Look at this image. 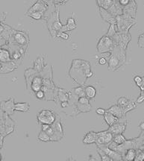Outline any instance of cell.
Masks as SVG:
<instances>
[{
  "label": "cell",
  "mask_w": 144,
  "mask_h": 161,
  "mask_svg": "<svg viewBox=\"0 0 144 161\" xmlns=\"http://www.w3.org/2000/svg\"><path fill=\"white\" fill-rule=\"evenodd\" d=\"M119 2H120V5L121 6H126L127 5H128V3L130 2L128 1V0H120V1H119Z\"/></svg>",
  "instance_id": "45"
},
{
  "label": "cell",
  "mask_w": 144,
  "mask_h": 161,
  "mask_svg": "<svg viewBox=\"0 0 144 161\" xmlns=\"http://www.w3.org/2000/svg\"><path fill=\"white\" fill-rule=\"evenodd\" d=\"M1 109L4 111L5 113H7L8 115L11 116L14 113L15 111V103H14V99L13 98H10L7 101H1L0 104Z\"/></svg>",
  "instance_id": "11"
},
{
  "label": "cell",
  "mask_w": 144,
  "mask_h": 161,
  "mask_svg": "<svg viewBox=\"0 0 144 161\" xmlns=\"http://www.w3.org/2000/svg\"><path fill=\"white\" fill-rule=\"evenodd\" d=\"M1 158H2V157H1V154H0V161H1Z\"/></svg>",
  "instance_id": "50"
},
{
  "label": "cell",
  "mask_w": 144,
  "mask_h": 161,
  "mask_svg": "<svg viewBox=\"0 0 144 161\" xmlns=\"http://www.w3.org/2000/svg\"><path fill=\"white\" fill-rule=\"evenodd\" d=\"M34 96H36V98L39 100H42V99H45V93L42 90H39V91L36 92L34 93Z\"/></svg>",
  "instance_id": "38"
},
{
  "label": "cell",
  "mask_w": 144,
  "mask_h": 161,
  "mask_svg": "<svg viewBox=\"0 0 144 161\" xmlns=\"http://www.w3.org/2000/svg\"><path fill=\"white\" fill-rule=\"evenodd\" d=\"M97 134L94 131H90L84 135L83 142L84 144H92L97 142Z\"/></svg>",
  "instance_id": "25"
},
{
  "label": "cell",
  "mask_w": 144,
  "mask_h": 161,
  "mask_svg": "<svg viewBox=\"0 0 144 161\" xmlns=\"http://www.w3.org/2000/svg\"><path fill=\"white\" fill-rule=\"evenodd\" d=\"M37 75H40V73L36 71L34 68H28L25 70V78H26L27 90H30L31 82L34 77H36Z\"/></svg>",
  "instance_id": "13"
},
{
  "label": "cell",
  "mask_w": 144,
  "mask_h": 161,
  "mask_svg": "<svg viewBox=\"0 0 144 161\" xmlns=\"http://www.w3.org/2000/svg\"><path fill=\"white\" fill-rule=\"evenodd\" d=\"M139 128L142 130V131H144V122H142L139 125Z\"/></svg>",
  "instance_id": "48"
},
{
  "label": "cell",
  "mask_w": 144,
  "mask_h": 161,
  "mask_svg": "<svg viewBox=\"0 0 144 161\" xmlns=\"http://www.w3.org/2000/svg\"><path fill=\"white\" fill-rule=\"evenodd\" d=\"M50 2L48 1H43V0H39V1L35 2L34 5L31 6V8L28 10L26 14H29V13L32 12H40L45 14L46 16V22L48 19L47 12L49 11V8L50 7L49 5Z\"/></svg>",
  "instance_id": "7"
},
{
  "label": "cell",
  "mask_w": 144,
  "mask_h": 161,
  "mask_svg": "<svg viewBox=\"0 0 144 161\" xmlns=\"http://www.w3.org/2000/svg\"><path fill=\"white\" fill-rule=\"evenodd\" d=\"M42 87H43V78H41L40 75H37L36 77H34L32 82H31L30 90L31 91H32V93H35L36 92L40 90L41 89H42Z\"/></svg>",
  "instance_id": "20"
},
{
  "label": "cell",
  "mask_w": 144,
  "mask_h": 161,
  "mask_svg": "<svg viewBox=\"0 0 144 161\" xmlns=\"http://www.w3.org/2000/svg\"><path fill=\"white\" fill-rule=\"evenodd\" d=\"M125 128H126V124L124 122H120L118 121L117 123H115L112 126L109 127L107 131L111 133L114 136L117 135V134H122V133L125 131Z\"/></svg>",
  "instance_id": "15"
},
{
  "label": "cell",
  "mask_w": 144,
  "mask_h": 161,
  "mask_svg": "<svg viewBox=\"0 0 144 161\" xmlns=\"http://www.w3.org/2000/svg\"><path fill=\"white\" fill-rule=\"evenodd\" d=\"M134 80H135V82L136 83V84L137 85V86L140 87L142 86V83H143V78H142L141 77H140V76L135 77V78H134Z\"/></svg>",
  "instance_id": "41"
},
{
  "label": "cell",
  "mask_w": 144,
  "mask_h": 161,
  "mask_svg": "<svg viewBox=\"0 0 144 161\" xmlns=\"http://www.w3.org/2000/svg\"><path fill=\"white\" fill-rule=\"evenodd\" d=\"M44 57L43 56H40L37 58V60H35L34 61V67L33 68L38 72V73H40L43 70V69L44 68Z\"/></svg>",
  "instance_id": "28"
},
{
  "label": "cell",
  "mask_w": 144,
  "mask_h": 161,
  "mask_svg": "<svg viewBox=\"0 0 144 161\" xmlns=\"http://www.w3.org/2000/svg\"><path fill=\"white\" fill-rule=\"evenodd\" d=\"M58 116V119H57V118H56L55 122H54L53 124L51 125L54 131L53 136L51 137V142H54V141L58 142V141H60L64 136V131H63V128H62V126H61V122L60 120H59L60 118H59L58 116Z\"/></svg>",
  "instance_id": "10"
},
{
  "label": "cell",
  "mask_w": 144,
  "mask_h": 161,
  "mask_svg": "<svg viewBox=\"0 0 144 161\" xmlns=\"http://www.w3.org/2000/svg\"><path fill=\"white\" fill-rule=\"evenodd\" d=\"M113 142L115 145L120 146L122 144L126 142V139L124 137V136L122 134H117V135L114 136Z\"/></svg>",
  "instance_id": "30"
},
{
  "label": "cell",
  "mask_w": 144,
  "mask_h": 161,
  "mask_svg": "<svg viewBox=\"0 0 144 161\" xmlns=\"http://www.w3.org/2000/svg\"><path fill=\"white\" fill-rule=\"evenodd\" d=\"M55 5V9L49 16L46 20V23H47L50 35L54 39H55L58 33L61 32L62 30L64 25L61 23L60 17H59V5Z\"/></svg>",
  "instance_id": "3"
},
{
  "label": "cell",
  "mask_w": 144,
  "mask_h": 161,
  "mask_svg": "<svg viewBox=\"0 0 144 161\" xmlns=\"http://www.w3.org/2000/svg\"><path fill=\"white\" fill-rule=\"evenodd\" d=\"M131 102H132V101H129V100L127 99V98H125V97H121V98H120L118 100H117V105L121 107L122 108H124L126 106H128Z\"/></svg>",
  "instance_id": "36"
},
{
  "label": "cell",
  "mask_w": 144,
  "mask_h": 161,
  "mask_svg": "<svg viewBox=\"0 0 144 161\" xmlns=\"http://www.w3.org/2000/svg\"><path fill=\"white\" fill-rule=\"evenodd\" d=\"M57 115L52 110L44 109L37 113V119L39 124L49 125H52L55 122Z\"/></svg>",
  "instance_id": "6"
},
{
  "label": "cell",
  "mask_w": 144,
  "mask_h": 161,
  "mask_svg": "<svg viewBox=\"0 0 144 161\" xmlns=\"http://www.w3.org/2000/svg\"><path fill=\"white\" fill-rule=\"evenodd\" d=\"M138 46L140 48H144V33L140 34L138 37Z\"/></svg>",
  "instance_id": "39"
},
{
  "label": "cell",
  "mask_w": 144,
  "mask_h": 161,
  "mask_svg": "<svg viewBox=\"0 0 144 161\" xmlns=\"http://www.w3.org/2000/svg\"><path fill=\"white\" fill-rule=\"evenodd\" d=\"M69 34H67V32H58L57 34V35H56V38L55 39H59V40H61V39H63V40H67L69 39Z\"/></svg>",
  "instance_id": "37"
},
{
  "label": "cell",
  "mask_w": 144,
  "mask_h": 161,
  "mask_svg": "<svg viewBox=\"0 0 144 161\" xmlns=\"http://www.w3.org/2000/svg\"><path fill=\"white\" fill-rule=\"evenodd\" d=\"M99 152L100 153V156H101V157H102V161H114V160H112V159H111L110 157H107V155H105V154H104L103 152H102V151L100 150V149L99 150Z\"/></svg>",
  "instance_id": "40"
},
{
  "label": "cell",
  "mask_w": 144,
  "mask_h": 161,
  "mask_svg": "<svg viewBox=\"0 0 144 161\" xmlns=\"http://www.w3.org/2000/svg\"><path fill=\"white\" fill-rule=\"evenodd\" d=\"M114 46H115V44H114V41L110 37H107V35H104L99 38L98 43H97V52H98L99 55H101V54H111V52H113Z\"/></svg>",
  "instance_id": "5"
},
{
  "label": "cell",
  "mask_w": 144,
  "mask_h": 161,
  "mask_svg": "<svg viewBox=\"0 0 144 161\" xmlns=\"http://www.w3.org/2000/svg\"><path fill=\"white\" fill-rule=\"evenodd\" d=\"M98 9L101 16H102V18L105 21V22H108V23H110L111 25H113V26L117 24V21H116L115 16H114L111 14H110L107 10L103 9V8L100 7H99Z\"/></svg>",
  "instance_id": "18"
},
{
  "label": "cell",
  "mask_w": 144,
  "mask_h": 161,
  "mask_svg": "<svg viewBox=\"0 0 144 161\" xmlns=\"http://www.w3.org/2000/svg\"><path fill=\"white\" fill-rule=\"evenodd\" d=\"M88 161H97V159L93 157V156H90Z\"/></svg>",
  "instance_id": "49"
},
{
  "label": "cell",
  "mask_w": 144,
  "mask_h": 161,
  "mask_svg": "<svg viewBox=\"0 0 144 161\" xmlns=\"http://www.w3.org/2000/svg\"><path fill=\"white\" fill-rule=\"evenodd\" d=\"M117 29L119 32H126V29H128L132 25H133L132 17L127 15H120L116 16Z\"/></svg>",
  "instance_id": "8"
},
{
  "label": "cell",
  "mask_w": 144,
  "mask_h": 161,
  "mask_svg": "<svg viewBox=\"0 0 144 161\" xmlns=\"http://www.w3.org/2000/svg\"><path fill=\"white\" fill-rule=\"evenodd\" d=\"M28 16H30L32 19H36V20H39V19H44L46 21V16L45 14L40 12H32L29 13V14H26Z\"/></svg>",
  "instance_id": "32"
},
{
  "label": "cell",
  "mask_w": 144,
  "mask_h": 161,
  "mask_svg": "<svg viewBox=\"0 0 144 161\" xmlns=\"http://www.w3.org/2000/svg\"><path fill=\"white\" fill-rule=\"evenodd\" d=\"M37 139H39L40 141H42V142H50L51 141L50 137H49V136L46 134L45 131H41L38 134Z\"/></svg>",
  "instance_id": "35"
},
{
  "label": "cell",
  "mask_w": 144,
  "mask_h": 161,
  "mask_svg": "<svg viewBox=\"0 0 144 161\" xmlns=\"http://www.w3.org/2000/svg\"><path fill=\"white\" fill-rule=\"evenodd\" d=\"M69 76L76 83L83 87L86 80L93 76L90 62L82 59H75L69 70Z\"/></svg>",
  "instance_id": "1"
},
{
  "label": "cell",
  "mask_w": 144,
  "mask_h": 161,
  "mask_svg": "<svg viewBox=\"0 0 144 161\" xmlns=\"http://www.w3.org/2000/svg\"><path fill=\"white\" fill-rule=\"evenodd\" d=\"M75 14H73V16L72 17H69L67 19V24L64 25L62 30L61 32H67L68 31H72L76 29L77 28V24H76V19L75 16Z\"/></svg>",
  "instance_id": "19"
},
{
  "label": "cell",
  "mask_w": 144,
  "mask_h": 161,
  "mask_svg": "<svg viewBox=\"0 0 144 161\" xmlns=\"http://www.w3.org/2000/svg\"><path fill=\"white\" fill-rule=\"evenodd\" d=\"M50 127L51 125H46V124L41 125V131H46Z\"/></svg>",
  "instance_id": "44"
},
{
  "label": "cell",
  "mask_w": 144,
  "mask_h": 161,
  "mask_svg": "<svg viewBox=\"0 0 144 161\" xmlns=\"http://www.w3.org/2000/svg\"><path fill=\"white\" fill-rule=\"evenodd\" d=\"M71 96H72V93L70 91L64 90V89L58 88L57 96H56L54 101L57 104H58V102L61 104V102H64V101H69V102L71 100Z\"/></svg>",
  "instance_id": "12"
},
{
  "label": "cell",
  "mask_w": 144,
  "mask_h": 161,
  "mask_svg": "<svg viewBox=\"0 0 144 161\" xmlns=\"http://www.w3.org/2000/svg\"><path fill=\"white\" fill-rule=\"evenodd\" d=\"M98 63L99 65H105L107 63V60L105 57H100L98 60Z\"/></svg>",
  "instance_id": "43"
},
{
  "label": "cell",
  "mask_w": 144,
  "mask_h": 161,
  "mask_svg": "<svg viewBox=\"0 0 144 161\" xmlns=\"http://www.w3.org/2000/svg\"><path fill=\"white\" fill-rule=\"evenodd\" d=\"M73 94L75 95V96H76L77 98L85 96L84 87H83L82 86H79L77 87L73 88Z\"/></svg>",
  "instance_id": "33"
},
{
  "label": "cell",
  "mask_w": 144,
  "mask_h": 161,
  "mask_svg": "<svg viewBox=\"0 0 144 161\" xmlns=\"http://www.w3.org/2000/svg\"><path fill=\"white\" fill-rule=\"evenodd\" d=\"M30 109V104L28 102L15 103V111L20 112H28Z\"/></svg>",
  "instance_id": "29"
},
{
  "label": "cell",
  "mask_w": 144,
  "mask_h": 161,
  "mask_svg": "<svg viewBox=\"0 0 144 161\" xmlns=\"http://www.w3.org/2000/svg\"><path fill=\"white\" fill-rule=\"evenodd\" d=\"M136 157V152L134 149H130L126 152L125 155V161H133Z\"/></svg>",
  "instance_id": "34"
},
{
  "label": "cell",
  "mask_w": 144,
  "mask_h": 161,
  "mask_svg": "<svg viewBox=\"0 0 144 161\" xmlns=\"http://www.w3.org/2000/svg\"><path fill=\"white\" fill-rule=\"evenodd\" d=\"M97 139L96 143L98 146H107L113 141L114 135L108 131L97 133Z\"/></svg>",
  "instance_id": "9"
},
{
  "label": "cell",
  "mask_w": 144,
  "mask_h": 161,
  "mask_svg": "<svg viewBox=\"0 0 144 161\" xmlns=\"http://www.w3.org/2000/svg\"><path fill=\"white\" fill-rule=\"evenodd\" d=\"M125 56L124 49L119 46L115 45L113 52L110 55L108 60H107V69L111 71H116L125 63Z\"/></svg>",
  "instance_id": "2"
},
{
  "label": "cell",
  "mask_w": 144,
  "mask_h": 161,
  "mask_svg": "<svg viewBox=\"0 0 144 161\" xmlns=\"http://www.w3.org/2000/svg\"><path fill=\"white\" fill-rule=\"evenodd\" d=\"M103 117H104V120L105 121V122L107 123V125H108L109 127L112 126L113 125L117 123V122L119 121L118 118L116 117L115 116H114V115L111 114V113L107 112V111L105 112V114H104Z\"/></svg>",
  "instance_id": "27"
},
{
  "label": "cell",
  "mask_w": 144,
  "mask_h": 161,
  "mask_svg": "<svg viewBox=\"0 0 144 161\" xmlns=\"http://www.w3.org/2000/svg\"><path fill=\"white\" fill-rule=\"evenodd\" d=\"M97 2L98 4L99 7L107 11L109 9V8L112 5L114 1H111V0H102V1H97Z\"/></svg>",
  "instance_id": "31"
},
{
  "label": "cell",
  "mask_w": 144,
  "mask_h": 161,
  "mask_svg": "<svg viewBox=\"0 0 144 161\" xmlns=\"http://www.w3.org/2000/svg\"><path fill=\"white\" fill-rule=\"evenodd\" d=\"M106 111L107 112L111 113V114H113L114 116H115L116 117H117L118 119L122 118V116L125 115L123 109H122L121 107L118 106V105H117V104L111 106L110 108H108V109L106 110Z\"/></svg>",
  "instance_id": "24"
},
{
  "label": "cell",
  "mask_w": 144,
  "mask_h": 161,
  "mask_svg": "<svg viewBox=\"0 0 144 161\" xmlns=\"http://www.w3.org/2000/svg\"><path fill=\"white\" fill-rule=\"evenodd\" d=\"M18 67V65L16 64L14 61L7 62V63H0V73L7 74L14 71Z\"/></svg>",
  "instance_id": "17"
},
{
  "label": "cell",
  "mask_w": 144,
  "mask_h": 161,
  "mask_svg": "<svg viewBox=\"0 0 144 161\" xmlns=\"http://www.w3.org/2000/svg\"><path fill=\"white\" fill-rule=\"evenodd\" d=\"M105 112H106V110L103 109V108H99L96 110V113H97L99 116H104V114H105Z\"/></svg>",
  "instance_id": "42"
},
{
  "label": "cell",
  "mask_w": 144,
  "mask_h": 161,
  "mask_svg": "<svg viewBox=\"0 0 144 161\" xmlns=\"http://www.w3.org/2000/svg\"><path fill=\"white\" fill-rule=\"evenodd\" d=\"M99 148L105 155H107V157H110L111 159H112L114 161H120L121 160L120 154H119L114 150H112L111 149L108 148V146H99Z\"/></svg>",
  "instance_id": "14"
},
{
  "label": "cell",
  "mask_w": 144,
  "mask_h": 161,
  "mask_svg": "<svg viewBox=\"0 0 144 161\" xmlns=\"http://www.w3.org/2000/svg\"><path fill=\"white\" fill-rule=\"evenodd\" d=\"M12 61L11 57V52L9 49L4 47H0V63H7Z\"/></svg>",
  "instance_id": "23"
},
{
  "label": "cell",
  "mask_w": 144,
  "mask_h": 161,
  "mask_svg": "<svg viewBox=\"0 0 144 161\" xmlns=\"http://www.w3.org/2000/svg\"><path fill=\"white\" fill-rule=\"evenodd\" d=\"M26 52V50L22 48H19L17 47V49H16L14 52H11V57L12 61H14L16 64L19 66L20 63L19 62H22L23 56H24V54Z\"/></svg>",
  "instance_id": "16"
},
{
  "label": "cell",
  "mask_w": 144,
  "mask_h": 161,
  "mask_svg": "<svg viewBox=\"0 0 144 161\" xmlns=\"http://www.w3.org/2000/svg\"><path fill=\"white\" fill-rule=\"evenodd\" d=\"M107 11H108L110 14H111L114 16H115V17L117 16L122 15V6L120 5V2L117 1H114L113 4L109 8Z\"/></svg>",
  "instance_id": "21"
},
{
  "label": "cell",
  "mask_w": 144,
  "mask_h": 161,
  "mask_svg": "<svg viewBox=\"0 0 144 161\" xmlns=\"http://www.w3.org/2000/svg\"><path fill=\"white\" fill-rule=\"evenodd\" d=\"M84 93H85V96L89 100L93 99L97 96V89L92 85H86L84 86Z\"/></svg>",
  "instance_id": "26"
},
{
  "label": "cell",
  "mask_w": 144,
  "mask_h": 161,
  "mask_svg": "<svg viewBox=\"0 0 144 161\" xmlns=\"http://www.w3.org/2000/svg\"><path fill=\"white\" fill-rule=\"evenodd\" d=\"M29 37L28 34L22 31H14L9 39V44L17 46V47L26 50L29 46Z\"/></svg>",
  "instance_id": "4"
},
{
  "label": "cell",
  "mask_w": 144,
  "mask_h": 161,
  "mask_svg": "<svg viewBox=\"0 0 144 161\" xmlns=\"http://www.w3.org/2000/svg\"><path fill=\"white\" fill-rule=\"evenodd\" d=\"M6 14L5 13H0V22H4L5 19Z\"/></svg>",
  "instance_id": "47"
},
{
  "label": "cell",
  "mask_w": 144,
  "mask_h": 161,
  "mask_svg": "<svg viewBox=\"0 0 144 161\" xmlns=\"http://www.w3.org/2000/svg\"><path fill=\"white\" fill-rule=\"evenodd\" d=\"M73 104H74V111H75V113H76V114L82 113H88L92 110L90 104H79V103L76 102V101Z\"/></svg>",
  "instance_id": "22"
},
{
  "label": "cell",
  "mask_w": 144,
  "mask_h": 161,
  "mask_svg": "<svg viewBox=\"0 0 144 161\" xmlns=\"http://www.w3.org/2000/svg\"><path fill=\"white\" fill-rule=\"evenodd\" d=\"M61 107L62 108H67V107H69V101H64V102H61Z\"/></svg>",
  "instance_id": "46"
}]
</instances>
